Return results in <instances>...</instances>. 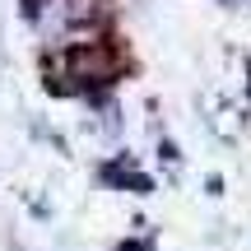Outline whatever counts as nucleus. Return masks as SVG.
Listing matches in <instances>:
<instances>
[{
  "label": "nucleus",
  "instance_id": "obj_1",
  "mask_svg": "<svg viewBox=\"0 0 251 251\" xmlns=\"http://www.w3.org/2000/svg\"><path fill=\"white\" fill-rule=\"evenodd\" d=\"M93 19H98V0H37V24L47 28V33H79V28H89Z\"/></svg>",
  "mask_w": 251,
  "mask_h": 251
}]
</instances>
